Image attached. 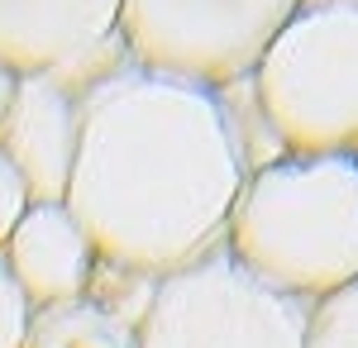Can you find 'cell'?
<instances>
[{"label":"cell","mask_w":358,"mask_h":348,"mask_svg":"<svg viewBox=\"0 0 358 348\" xmlns=\"http://www.w3.org/2000/svg\"><path fill=\"white\" fill-rule=\"evenodd\" d=\"M277 153L358 158V0H301L248 72Z\"/></svg>","instance_id":"3"},{"label":"cell","mask_w":358,"mask_h":348,"mask_svg":"<svg viewBox=\"0 0 358 348\" xmlns=\"http://www.w3.org/2000/svg\"><path fill=\"white\" fill-rule=\"evenodd\" d=\"M24 348H138V329L110 315L101 300L77 296L29 315Z\"/></svg>","instance_id":"9"},{"label":"cell","mask_w":358,"mask_h":348,"mask_svg":"<svg viewBox=\"0 0 358 348\" xmlns=\"http://www.w3.org/2000/svg\"><path fill=\"white\" fill-rule=\"evenodd\" d=\"M29 315H34V305L24 300L20 282L10 277L5 258H0V348H24Z\"/></svg>","instance_id":"11"},{"label":"cell","mask_w":358,"mask_h":348,"mask_svg":"<svg viewBox=\"0 0 358 348\" xmlns=\"http://www.w3.org/2000/svg\"><path fill=\"white\" fill-rule=\"evenodd\" d=\"M77 119L62 205L101 263L167 277L220 248L248 182L220 91L124 57L77 91Z\"/></svg>","instance_id":"1"},{"label":"cell","mask_w":358,"mask_h":348,"mask_svg":"<svg viewBox=\"0 0 358 348\" xmlns=\"http://www.w3.org/2000/svg\"><path fill=\"white\" fill-rule=\"evenodd\" d=\"M77 86L43 72H20L15 96L0 124V153L24 177L34 205H53L67 196V177L77 162Z\"/></svg>","instance_id":"7"},{"label":"cell","mask_w":358,"mask_h":348,"mask_svg":"<svg viewBox=\"0 0 358 348\" xmlns=\"http://www.w3.org/2000/svg\"><path fill=\"white\" fill-rule=\"evenodd\" d=\"M34 205L29 201V187H24V177L10 167V158L0 153V248L10 243V234H15V224L24 219V210Z\"/></svg>","instance_id":"12"},{"label":"cell","mask_w":358,"mask_h":348,"mask_svg":"<svg viewBox=\"0 0 358 348\" xmlns=\"http://www.w3.org/2000/svg\"><path fill=\"white\" fill-rule=\"evenodd\" d=\"M10 96H15V72L0 62V124H5V110H10Z\"/></svg>","instance_id":"13"},{"label":"cell","mask_w":358,"mask_h":348,"mask_svg":"<svg viewBox=\"0 0 358 348\" xmlns=\"http://www.w3.org/2000/svg\"><path fill=\"white\" fill-rule=\"evenodd\" d=\"M0 62L82 91L124 62L120 0H0Z\"/></svg>","instance_id":"6"},{"label":"cell","mask_w":358,"mask_h":348,"mask_svg":"<svg viewBox=\"0 0 358 348\" xmlns=\"http://www.w3.org/2000/svg\"><path fill=\"white\" fill-rule=\"evenodd\" d=\"M10 277L20 282V291L34 310L57 305V300H77L91 287L96 272V248L82 234V224L72 219V210L53 201V205H29L24 219L15 224L10 243L0 248Z\"/></svg>","instance_id":"8"},{"label":"cell","mask_w":358,"mask_h":348,"mask_svg":"<svg viewBox=\"0 0 358 348\" xmlns=\"http://www.w3.org/2000/svg\"><path fill=\"white\" fill-rule=\"evenodd\" d=\"M301 0H120L124 57L224 91L268 53Z\"/></svg>","instance_id":"5"},{"label":"cell","mask_w":358,"mask_h":348,"mask_svg":"<svg viewBox=\"0 0 358 348\" xmlns=\"http://www.w3.org/2000/svg\"><path fill=\"white\" fill-rule=\"evenodd\" d=\"M306 348H358V282L310 305Z\"/></svg>","instance_id":"10"},{"label":"cell","mask_w":358,"mask_h":348,"mask_svg":"<svg viewBox=\"0 0 358 348\" xmlns=\"http://www.w3.org/2000/svg\"><path fill=\"white\" fill-rule=\"evenodd\" d=\"M224 248L277 291L310 305L358 282V158L282 153L253 167Z\"/></svg>","instance_id":"2"},{"label":"cell","mask_w":358,"mask_h":348,"mask_svg":"<svg viewBox=\"0 0 358 348\" xmlns=\"http://www.w3.org/2000/svg\"><path fill=\"white\" fill-rule=\"evenodd\" d=\"M310 300L277 291L229 248L158 277L138 348H306Z\"/></svg>","instance_id":"4"}]
</instances>
